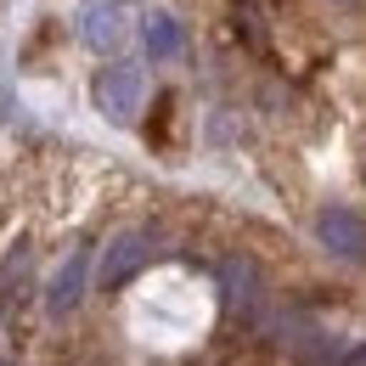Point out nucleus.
I'll list each match as a JSON object with an SVG mask.
<instances>
[{
  "mask_svg": "<svg viewBox=\"0 0 366 366\" xmlns=\"http://www.w3.org/2000/svg\"><path fill=\"white\" fill-rule=\"evenodd\" d=\"M91 96H96V107H102V113H107L113 124H130V119L141 113L147 79H141V68H136V62H113V68H102V74H96Z\"/></svg>",
  "mask_w": 366,
  "mask_h": 366,
  "instance_id": "f257e3e1",
  "label": "nucleus"
},
{
  "mask_svg": "<svg viewBox=\"0 0 366 366\" xmlns=\"http://www.w3.org/2000/svg\"><path fill=\"white\" fill-rule=\"evenodd\" d=\"M316 237L327 254H338V259H350V265H366V226L361 214H350V209H321L316 214Z\"/></svg>",
  "mask_w": 366,
  "mask_h": 366,
  "instance_id": "f03ea898",
  "label": "nucleus"
},
{
  "mask_svg": "<svg viewBox=\"0 0 366 366\" xmlns=\"http://www.w3.org/2000/svg\"><path fill=\"white\" fill-rule=\"evenodd\" d=\"M152 254H158V248H152V231H119V237L107 242V254H102V271H96L102 287H124Z\"/></svg>",
  "mask_w": 366,
  "mask_h": 366,
  "instance_id": "7ed1b4c3",
  "label": "nucleus"
},
{
  "mask_svg": "<svg viewBox=\"0 0 366 366\" xmlns=\"http://www.w3.org/2000/svg\"><path fill=\"white\" fill-rule=\"evenodd\" d=\"M85 271H91V248H74L68 265L51 276V293H46V310H51V316L79 310V299H85Z\"/></svg>",
  "mask_w": 366,
  "mask_h": 366,
  "instance_id": "20e7f679",
  "label": "nucleus"
},
{
  "mask_svg": "<svg viewBox=\"0 0 366 366\" xmlns=\"http://www.w3.org/2000/svg\"><path fill=\"white\" fill-rule=\"evenodd\" d=\"M220 287H226V310L248 316L259 305V265L254 259H226L220 265Z\"/></svg>",
  "mask_w": 366,
  "mask_h": 366,
  "instance_id": "39448f33",
  "label": "nucleus"
},
{
  "mask_svg": "<svg viewBox=\"0 0 366 366\" xmlns=\"http://www.w3.org/2000/svg\"><path fill=\"white\" fill-rule=\"evenodd\" d=\"M85 40H91L96 51L124 40V6H119V0H96L91 11H85Z\"/></svg>",
  "mask_w": 366,
  "mask_h": 366,
  "instance_id": "423d86ee",
  "label": "nucleus"
},
{
  "mask_svg": "<svg viewBox=\"0 0 366 366\" xmlns=\"http://www.w3.org/2000/svg\"><path fill=\"white\" fill-rule=\"evenodd\" d=\"M147 51H152V56H175V51H181V23H175L169 11H152V17H147Z\"/></svg>",
  "mask_w": 366,
  "mask_h": 366,
  "instance_id": "0eeeda50",
  "label": "nucleus"
},
{
  "mask_svg": "<svg viewBox=\"0 0 366 366\" xmlns=\"http://www.w3.org/2000/svg\"><path fill=\"white\" fill-rule=\"evenodd\" d=\"M344 366H366V344L355 350V355H344Z\"/></svg>",
  "mask_w": 366,
  "mask_h": 366,
  "instance_id": "6e6552de",
  "label": "nucleus"
}]
</instances>
